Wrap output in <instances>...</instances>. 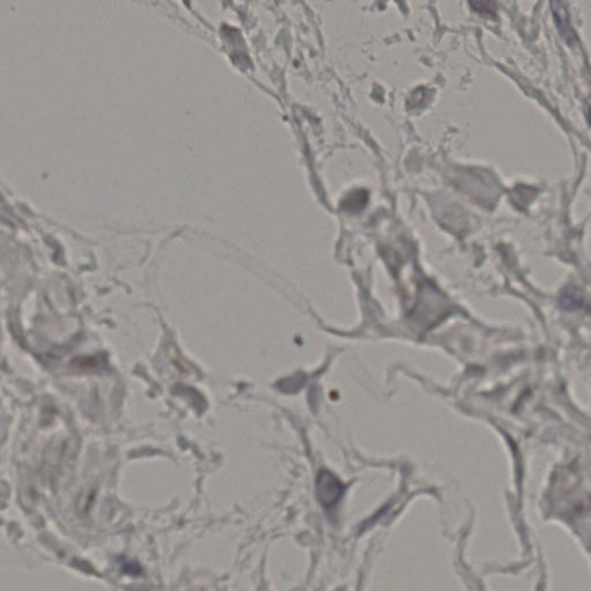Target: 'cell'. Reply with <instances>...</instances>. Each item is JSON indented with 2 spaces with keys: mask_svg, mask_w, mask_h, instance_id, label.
Segmentation results:
<instances>
[{
  "mask_svg": "<svg viewBox=\"0 0 591 591\" xmlns=\"http://www.w3.org/2000/svg\"><path fill=\"white\" fill-rule=\"evenodd\" d=\"M344 493V485L332 473L323 470L316 478V495L320 504L330 509L340 502Z\"/></svg>",
  "mask_w": 591,
  "mask_h": 591,
  "instance_id": "obj_1",
  "label": "cell"
}]
</instances>
